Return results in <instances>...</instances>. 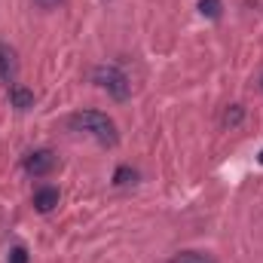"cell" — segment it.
<instances>
[{"instance_id":"cell-4","label":"cell","mask_w":263,"mask_h":263,"mask_svg":"<svg viewBox=\"0 0 263 263\" xmlns=\"http://www.w3.org/2000/svg\"><path fill=\"white\" fill-rule=\"evenodd\" d=\"M15 73H18V62H15V52L0 43V83L6 86H15Z\"/></svg>"},{"instance_id":"cell-13","label":"cell","mask_w":263,"mask_h":263,"mask_svg":"<svg viewBox=\"0 0 263 263\" xmlns=\"http://www.w3.org/2000/svg\"><path fill=\"white\" fill-rule=\"evenodd\" d=\"M260 162H263V153H260Z\"/></svg>"},{"instance_id":"cell-3","label":"cell","mask_w":263,"mask_h":263,"mask_svg":"<svg viewBox=\"0 0 263 263\" xmlns=\"http://www.w3.org/2000/svg\"><path fill=\"white\" fill-rule=\"evenodd\" d=\"M55 165H59V159H55L52 150H31V153L22 159V168H25L31 178H43V175H49Z\"/></svg>"},{"instance_id":"cell-11","label":"cell","mask_w":263,"mask_h":263,"mask_svg":"<svg viewBox=\"0 0 263 263\" xmlns=\"http://www.w3.org/2000/svg\"><path fill=\"white\" fill-rule=\"evenodd\" d=\"M9 263H28V251L25 248H12L9 251Z\"/></svg>"},{"instance_id":"cell-2","label":"cell","mask_w":263,"mask_h":263,"mask_svg":"<svg viewBox=\"0 0 263 263\" xmlns=\"http://www.w3.org/2000/svg\"><path fill=\"white\" fill-rule=\"evenodd\" d=\"M92 80H95V86H98V89H104L114 101H126V98L132 95L129 77H126L120 67H107V65L95 67V70H92Z\"/></svg>"},{"instance_id":"cell-9","label":"cell","mask_w":263,"mask_h":263,"mask_svg":"<svg viewBox=\"0 0 263 263\" xmlns=\"http://www.w3.org/2000/svg\"><path fill=\"white\" fill-rule=\"evenodd\" d=\"M242 117H245V110H242L239 104H233V107L223 114V126H230V129H233V126H239V123H242Z\"/></svg>"},{"instance_id":"cell-10","label":"cell","mask_w":263,"mask_h":263,"mask_svg":"<svg viewBox=\"0 0 263 263\" xmlns=\"http://www.w3.org/2000/svg\"><path fill=\"white\" fill-rule=\"evenodd\" d=\"M172 263H211L208 257H202L196 251H184V254H178V257H172Z\"/></svg>"},{"instance_id":"cell-6","label":"cell","mask_w":263,"mask_h":263,"mask_svg":"<svg viewBox=\"0 0 263 263\" xmlns=\"http://www.w3.org/2000/svg\"><path fill=\"white\" fill-rule=\"evenodd\" d=\"M9 104L15 107V110H31L34 107V92L28 89V86H9Z\"/></svg>"},{"instance_id":"cell-5","label":"cell","mask_w":263,"mask_h":263,"mask_svg":"<svg viewBox=\"0 0 263 263\" xmlns=\"http://www.w3.org/2000/svg\"><path fill=\"white\" fill-rule=\"evenodd\" d=\"M59 199H62L59 187H40V190H34V208H37L40 214H49V211L59 205Z\"/></svg>"},{"instance_id":"cell-7","label":"cell","mask_w":263,"mask_h":263,"mask_svg":"<svg viewBox=\"0 0 263 263\" xmlns=\"http://www.w3.org/2000/svg\"><path fill=\"white\" fill-rule=\"evenodd\" d=\"M135 178H138V172H135V168H129V165H120V168L114 172V184H117V187L135 184Z\"/></svg>"},{"instance_id":"cell-12","label":"cell","mask_w":263,"mask_h":263,"mask_svg":"<svg viewBox=\"0 0 263 263\" xmlns=\"http://www.w3.org/2000/svg\"><path fill=\"white\" fill-rule=\"evenodd\" d=\"M34 3H37V6H43V9H55L62 0H34Z\"/></svg>"},{"instance_id":"cell-1","label":"cell","mask_w":263,"mask_h":263,"mask_svg":"<svg viewBox=\"0 0 263 263\" xmlns=\"http://www.w3.org/2000/svg\"><path fill=\"white\" fill-rule=\"evenodd\" d=\"M67 126L73 132H86V135H92L98 144H104V147H114L117 144V126H114V120L107 117V114H98V110H80V114H73V117H67Z\"/></svg>"},{"instance_id":"cell-8","label":"cell","mask_w":263,"mask_h":263,"mask_svg":"<svg viewBox=\"0 0 263 263\" xmlns=\"http://www.w3.org/2000/svg\"><path fill=\"white\" fill-rule=\"evenodd\" d=\"M220 0H199V12L205 15V18H220Z\"/></svg>"}]
</instances>
